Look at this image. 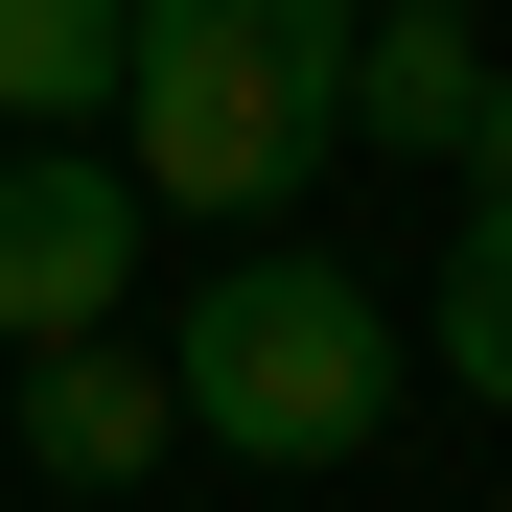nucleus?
I'll return each instance as SVG.
<instances>
[{"label":"nucleus","instance_id":"nucleus-1","mask_svg":"<svg viewBox=\"0 0 512 512\" xmlns=\"http://www.w3.org/2000/svg\"><path fill=\"white\" fill-rule=\"evenodd\" d=\"M350 24L373 0H140L117 24V163H140V210H303L326 163H350Z\"/></svg>","mask_w":512,"mask_h":512},{"label":"nucleus","instance_id":"nucleus-2","mask_svg":"<svg viewBox=\"0 0 512 512\" xmlns=\"http://www.w3.org/2000/svg\"><path fill=\"white\" fill-rule=\"evenodd\" d=\"M163 373H187V443H233V466H350L419 350H396V303L350 280V256L233 233L210 280H187V326H163Z\"/></svg>","mask_w":512,"mask_h":512},{"label":"nucleus","instance_id":"nucleus-3","mask_svg":"<svg viewBox=\"0 0 512 512\" xmlns=\"http://www.w3.org/2000/svg\"><path fill=\"white\" fill-rule=\"evenodd\" d=\"M117 303H140V163H94V117H24V163H0V350L117 326Z\"/></svg>","mask_w":512,"mask_h":512},{"label":"nucleus","instance_id":"nucleus-4","mask_svg":"<svg viewBox=\"0 0 512 512\" xmlns=\"http://www.w3.org/2000/svg\"><path fill=\"white\" fill-rule=\"evenodd\" d=\"M163 443H187V373L163 350H117V326H47L24 350V466L47 489H140Z\"/></svg>","mask_w":512,"mask_h":512},{"label":"nucleus","instance_id":"nucleus-5","mask_svg":"<svg viewBox=\"0 0 512 512\" xmlns=\"http://www.w3.org/2000/svg\"><path fill=\"white\" fill-rule=\"evenodd\" d=\"M489 0H373L350 24V163H466V94H489Z\"/></svg>","mask_w":512,"mask_h":512},{"label":"nucleus","instance_id":"nucleus-6","mask_svg":"<svg viewBox=\"0 0 512 512\" xmlns=\"http://www.w3.org/2000/svg\"><path fill=\"white\" fill-rule=\"evenodd\" d=\"M117 24L140 0H0V117H117Z\"/></svg>","mask_w":512,"mask_h":512},{"label":"nucleus","instance_id":"nucleus-7","mask_svg":"<svg viewBox=\"0 0 512 512\" xmlns=\"http://www.w3.org/2000/svg\"><path fill=\"white\" fill-rule=\"evenodd\" d=\"M443 373L512 419V187H466V233H443Z\"/></svg>","mask_w":512,"mask_h":512},{"label":"nucleus","instance_id":"nucleus-8","mask_svg":"<svg viewBox=\"0 0 512 512\" xmlns=\"http://www.w3.org/2000/svg\"><path fill=\"white\" fill-rule=\"evenodd\" d=\"M466 187H512V70H489V94H466Z\"/></svg>","mask_w":512,"mask_h":512}]
</instances>
